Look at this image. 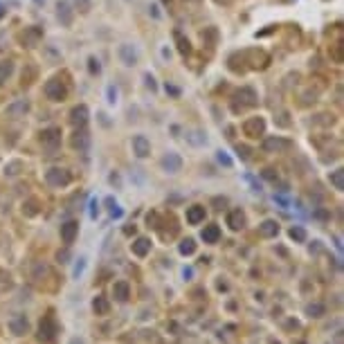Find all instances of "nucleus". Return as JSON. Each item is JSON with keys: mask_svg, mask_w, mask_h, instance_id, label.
Wrapping results in <instances>:
<instances>
[{"mask_svg": "<svg viewBox=\"0 0 344 344\" xmlns=\"http://www.w3.org/2000/svg\"><path fill=\"white\" fill-rule=\"evenodd\" d=\"M54 333H56V322H54V317L47 315V317L41 322V326H38V340L50 342L52 337H54Z\"/></svg>", "mask_w": 344, "mask_h": 344, "instance_id": "obj_1", "label": "nucleus"}, {"mask_svg": "<svg viewBox=\"0 0 344 344\" xmlns=\"http://www.w3.org/2000/svg\"><path fill=\"white\" fill-rule=\"evenodd\" d=\"M45 180L54 187H61V185H67V182H70V173L63 171V169H50V171L45 173Z\"/></svg>", "mask_w": 344, "mask_h": 344, "instance_id": "obj_2", "label": "nucleus"}, {"mask_svg": "<svg viewBox=\"0 0 344 344\" xmlns=\"http://www.w3.org/2000/svg\"><path fill=\"white\" fill-rule=\"evenodd\" d=\"M65 93H67V90L63 88L61 81H56V79H54V81H50V84L45 86V95L50 97L52 101H61V99H65Z\"/></svg>", "mask_w": 344, "mask_h": 344, "instance_id": "obj_3", "label": "nucleus"}, {"mask_svg": "<svg viewBox=\"0 0 344 344\" xmlns=\"http://www.w3.org/2000/svg\"><path fill=\"white\" fill-rule=\"evenodd\" d=\"M133 151L137 153L140 158H147L149 153H151V144H149V140L144 137V135H137V137H133Z\"/></svg>", "mask_w": 344, "mask_h": 344, "instance_id": "obj_4", "label": "nucleus"}, {"mask_svg": "<svg viewBox=\"0 0 344 344\" xmlns=\"http://www.w3.org/2000/svg\"><path fill=\"white\" fill-rule=\"evenodd\" d=\"M77 232H79V225H77V223H75V221L65 223V225H63V227H61V239H63V243H67V245H70V243H72V241H75Z\"/></svg>", "mask_w": 344, "mask_h": 344, "instance_id": "obj_5", "label": "nucleus"}, {"mask_svg": "<svg viewBox=\"0 0 344 344\" xmlns=\"http://www.w3.org/2000/svg\"><path fill=\"white\" fill-rule=\"evenodd\" d=\"M162 167L167 169L169 173H176V171H180V167H182V160L176 156V153H169V156H164L162 158Z\"/></svg>", "mask_w": 344, "mask_h": 344, "instance_id": "obj_6", "label": "nucleus"}, {"mask_svg": "<svg viewBox=\"0 0 344 344\" xmlns=\"http://www.w3.org/2000/svg\"><path fill=\"white\" fill-rule=\"evenodd\" d=\"M227 225L232 227V230H241V227L245 225V214L241 210H234L227 214Z\"/></svg>", "mask_w": 344, "mask_h": 344, "instance_id": "obj_7", "label": "nucleus"}, {"mask_svg": "<svg viewBox=\"0 0 344 344\" xmlns=\"http://www.w3.org/2000/svg\"><path fill=\"white\" fill-rule=\"evenodd\" d=\"M187 221L191 223V225H198L200 221H205V207L200 205H193L187 210Z\"/></svg>", "mask_w": 344, "mask_h": 344, "instance_id": "obj_8", "label": "nucleus"}, {"mask_svg": "<svg viewBox=\"0 0 344 344\" xmlns=\"http://www.w3.org/2000/svg\"><path fill=\"white\" fill-rule=\"evenodd\" d=\"M9 328H12L14 335H23V333H27V319L23 315H18V317H14L9 322Z\"/></svg>", "mask_w": 344, "mask_h": 344, "instance_id": "obj_9", "label": "nucleus"}, {"mask_svg": "<svg viewBox=\"0 0 344 344\" xmlns=\"http://www.w3.org/2000/svg\"><path fill=\"white\" fill-rule=\"evenodd\" d=\"M245 133H248L250 137H256V135H261V133H263V119H259V117L250 119V122L245 124Z\"/></svg>", "mask_w": 344, "mask_h": 344, "instance_id": "obj_10", "label": "nucleus"}, {"mask_svg": "<svg viewBox=\"0 0 344 344\" xmlns=\"http://www.w3.org/2000/svg\"><path fill=\"white\" fill-rule=\"evenodd\" d=\"M219 236H221L219 225H207L205 230H202V241H205V243H216Z\"/></svg>", "mask_w": 344, "mask_h": 344, "instance_id": "obj_11", "label": "nucleus"}, {"mask_svg": "<svg viewBox=\"0 0 344 344\" xmlns=\"http://www.w3.org/2000/svg\"><path fill=\"white\" fill-rule=\"evenodd\" d=\"M113 293H115V297H117V302H126V299L130 297V288H128V284H126V282H117V284H115Z\"/></svg>", "mask_w": 344, "mask_h": 344, "instance_id": "obj_12", "label": "nucleus"}, {"mask_svg": "<svg viewBox=\"0 0 344 344\" xmlns=\"http://www.w3.org/2000/svg\"><path fill=\"white\" fill-rule=\"evenodd\" d=\"M149 250H151V243H149V239H137L133 243V254H137V256L149 254Z\"/></svg>", "mask_w": 344, "mask_h": 344, "instance_id": "obj_13", "label": "nucleus"}, {"mask_svg": "<svg viewBox=\"0 0 344 344\" xmlns=\"http://www.w3.org/2000/svg\"><path fill=\"white\" fill-rule=\"evenodd\" d=\"M86 117H88V108L86 106H77L72 110V124H86Z\"/></svg>", "mask_w": 344, "mask_h": 344, "instance_id": "obj_14", "label": "nucleus"}, {"mask_svg": "<svg viewBox=\"0 0 344 344\" xmlns=\"http://www.w3.org/2000/svg\"><path fill=\"white\" fill-rule=\"evenodd\" d=\"M261 234H263V236H277L279 234V225L274 221L261 223Z\"/></svg>", "mask_w": 344, "mask_h": 344, "instance_id": "obj_15", "label": "nucleus"}, {"mask_svg": "<svg viewBox=\"0 0 344 344\" xmlns=\"http://www.w3.org/2000/svg\"><path fill=\"white\" fill-rule=\"evenodd\" d=\"M93 308H95L97 315H106V313H108V302H106L104 297H97L93 302Z\"/></svg>", "mask_w": 344, "mask_h": 344, "instance_id": "obj_16", "label": "nucleus"}, {"mask_svg": "<svg viewBox=\"0 0 344 344\" xmlns=\"http://www.w3.org/2000/svg\"><path fill=\"white\" fill-rule=\"evenodd\" d=\"M9 75H12V61H0V84H5Z\"/></svg>", "mask_w": 344, "mask_h": 344, "instance_id": "obj_17", "label": "nucleus"}, {"mask_svg": "<svg viewBox=\"0 0 344 344\" xmlns=\"http://www.w3.org/2000/svg\"><path fill=\"white\" fill-rule=\"evenodd\" d=\"M288 147V142L286 140H277V137H270V140H265V149H286Z\"/></svg>", "mask_w": 344, "mask_h": 344, "instance_id": "obj_18", "label": "nucleus"}, {"mask_svg": "<svg viewBox=\"0 0 344 344\" xmlns=\"http://www.w3.org/2000/svg\"><path fill=\"white\" fill-rule=\"evenodd\" d=\"M56 135H59V130H54V128L45 130V133H43V142H45V144H56V142H59V137H56Z\"/></svg>", "mask_w": 344, "mask_h": 344, "instance_id": "obj_19", "label": "nucleus"}, {"mask_svg": "<svg viewBox=\"0 0 344 344\" xmlns=\"http://www.w3.org/2000/svg\"><path fill=\"white\" fill-rule=\"evenodd\" d=\"M119 54L124 56L126 65H133V63H135V52H133V54H130V47H128V45H124L122 50H119Z\"/></svg>", "mask_w": 344, "mask_h": 344, "instance_id": "obj_20", "label": "nucleus"}, {"mask_svg": "<svg viewBox=\"0 0 344 344\" xmlns=\"http://www.w3.org/2000/svg\"><path fill=\"white\" fill-rule=\"evenodd\" d=\"M342 176H344V171H342V169H337L335 173H331V182H333V185H335V189H344Z\"/></svg>", "mask_w": 344, "mask_h": 344, "instance_id": "obj_21", "label": "nucleus"}, {"mask_svg": "<svg viewBox=\"0 0 344 344\" xmlns=\"http://www.w3.org/2000/svg\"><path fill=\"white\" fill-rule=\"evenodd\" d=\"M67 9H70V7H67V3H59V16L63 14V23H65V25H70L72 18H70V14H67Z\"/></svg>", "mask_w": 344, "mask_h": 344, "instance_id": "obj_22", "label": "nucleus"}, {"mask_svg": "<svg viewBox=\"0 0 344 344\" xmlns=\"http://www.w3.org/2000/svg\"><path fill=\"white\" fill-rule=\"evenodd\" d=\"M193 250H196V245H193V241H191V239H187L185 243L180 245V252H182V254H191Z\"/></svg>", "mask_w": 344, "mask_h": 344, "instance_id": "obj_23", "label": "nucleus"}, {"mask_svg": "<svg viewBox=\"0 0 344 344\" xmlns=\"http://www.w3.org/2000/svg\"><path fill=\"white\" fill-rule=\"evenodd\" d=\"M290 236H293V239H297V241H304V236H306V234H304V230H299V227H297V230L293 227V230H290Z\"/></svg>", "mask_w": 344, "mask_h": 344, "instance_id": "obj_24", "label": "nucleus"}, {"mask_svg": "<svg viewBox=\"0 0 344 344\" xmlns=\"http://www.w3.org/2000/svg\"><path fill=\"white\" fill-rule=\"evenodd\" d=\"M176 38L180 41V50H182V54H185V52H189V41H185V38H182L180 34H176Z\"/></svg>", "mask_w": 344, "mask_h": 344, "instance_id": "obj_25", "label": "nucleus"}, {"mask_svg": "<svg viewBox=\"0 0 344 344\" xmlns=\"http://www.w3.org/2000/svg\"><path fill=\"white\" fill-rule=\"evenodd\" d=\"M79 3H81V7H84L81 12H88V9H90V3H88V0H77V5H79Z\"/></svg>", "mask_w": 344, "mask_h": 344, "instance_id": "obj_26", "label": "nucleus"}, {"mask_svg": "<svg viewBox=\"0 0 344 344\" xmlns=\"http://www.w3.org/2000/svg\"><path fill=\"white\" fill-rule=\"evenodd\" d=\"M322 311H324L322 306H311V308H308V313H322Z\"/></svg>", "mask_w": 344, "mask_h": 344, "instance_id": "obj_27", "label": "nucleus"}, {"mask_svg": "<svg viewBox=\"0 0 344 344\" xmlns=\"http://www.w3.org/2000/svg\"><path fill=\"white\" fill-rule=\"evenodd\" d=\"M70 344H84V340H79V337H72Z\"/></svg>", "mask_w": 344, "mask_h": 344, "instance_id": "obj_28", "label": "nucleus"}, {"mask_svg": "<svg viewBox=\"0 0 344 344\" xmlns=\"http://www.w3.org/2000/svg\"><path fill=\"white\" fill-rule=\"evenodd\" d=\"M0 16H5V7H3V5H0Z\"/></svg>", "mask_w": 344, "mask_h": 344, "instance_id": "obj_29", "label": "nucleus"}]
</instances>
